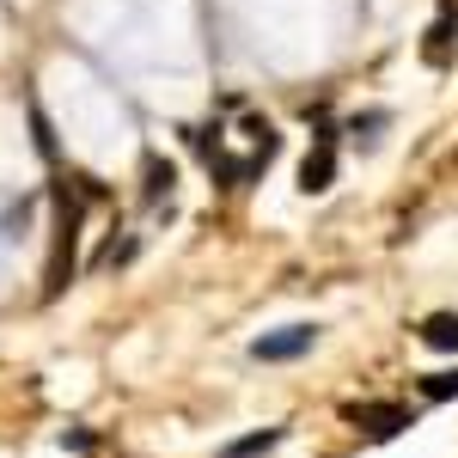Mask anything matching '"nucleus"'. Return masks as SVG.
I'll list each match as a JSON object with an SVG mask.
<instances>
[{
  "label": "nucleus",
  "instance_id": "3",
  "mask_svg": "<svg viewBox=\"0 0 458 458\" xmlns=\"http://www.w3.org/2000/svg\"><path fill=\"white\" fill-rule=\"evenodd\" d=\"M312 343H318V324H282V330L257 336V343H250V354H257V360H300Z\"/></svg>",
  "mask_w": 458,
  "mask_h": 458
},
{
  "label": "nucleus",
  "instance_id": "4",
  "mask_svg": "<svg viewBox=\"0 0 458 458\" xmlns=\"http://www.w3.org/2000/svg\"><path fill=\"white\" fill-rule=\"evenodd\" d=\"M330 183H336V135L318 129L312 153H306V165H300V190H306V196H324Z\"/></svg>",
  "mask_w": 458,
  "mask_h": 458
},
{
  "label": "nucleus",
  "instance_id": "8",
  "mask_svg": "<svg viewBox=\"0 0 458 458\" xmlns=\"http://www.w3.org/2000/svg\"><path fill=\"white\" fill-rule=\"evenodd\" d=\"M379 129H391V110H360V116L349 123L354 147H379Z\"/></svg>",
  "mask_w": 458,
  "mask_h": 458
},
{
  "label": "nucleus",
  "instance_id": "2",
  "mask_svg": "<svg viewBox=\"0 0 458 458\" xmlns=\"http://www.w3.org/2000/svg\"><path fill=\"white\" fill-rule=\"evenodd\" d=\"M349 422L367 440H397L403 428H416V410L410 403H349Z\"/></svg>",
  "mask_w": 458,
  "mask_h": 458
},
{
  "label": "nucleus",
  "instance_id": "6",
  "mask_svg": "<svg viewBox=\"0 0 458 458\" xmlns=\"http://www.w3.org/2000/svg\"><path fill=\"white\" fill-rule=\"evenodd\" d=\"M422 343H428V349H440V354H458V312H434L422 324Z\"/></svg>",
  "mask_w": 458,
  "mask_h": 458
},
{
  "label": "nucleus",
  "instance_id": "5",
  "mask_svg": "<svg viewBox=\"0 0 458 458\" xmlns=\"http://www.w3.org/2000/svg\"><path fill=\"white\" fill-rule=\"evenodd\" d=\"M453 49H458V19H453V6L434 19V31H428V43H422V55L434 62V68H446L453 62Z\"/></svg>",
  "mask_w": 458,
  "mask_h": 458
},
{
  "label": "nucleus",
  "instance_id": "10",
  "mask_svg": "<svg viewBox=\"0 0 458 458\" xmlns=\"http://www.w3.org/2000/svg\"><path fill=\"white\" fill-rule=\"evenodd\" d=\"M422 397H428V403H446V397H458V367H453V373H428V379H422Z\"/></svg>",
  "mask_w": 458,
  "mask_h": 458
},
{
  "label": "nucleus",
  "instance_id": "9",
  "mask_svg": "<svg viewBox=\"0 0 458 458\" xmlns=\"http://www.w3.org/2000/svg\"><path fill=\"white\" fill-rule=\"evenodd\" d=\"M282 446V428H263V434H250L239 446H226V458H257V453H276Z\"/></svg>",
  "mask_w": 458,
  "mask_h": 458
},
{
  "label": "nucleus",
  "instance_id": "1",
  "mask_svg": "<svg viewBox=\"0 0 458 458\" xmlns=\"http://www.w3.org/2000/svg\"><path fill=\"white\" fill-rule=\"evenodd\" d=\"M92 183H55V250H49V282L43 293H62L73 276V239H80V196Z\"/></svg>",
  "mask_w": 458,
  "mask_h": 458
},
{
  "label": "nucleus",
  "instance_id": "7",
  "mask_svg": "<svg viewBox=\"0 0 458 458\" xmlns=\"http://www.w3.org/2000/svg\"><path fill=\"white\" fill-rule=\"evenodd\" d=\"M141 172H147V190H141L147 202H159V196H172L177 172H172V165H165V159H159V153H147V159H141Z\"/></svg>",
  "mask_w": 458,
  "mask_h": 458
}]
</instances>
